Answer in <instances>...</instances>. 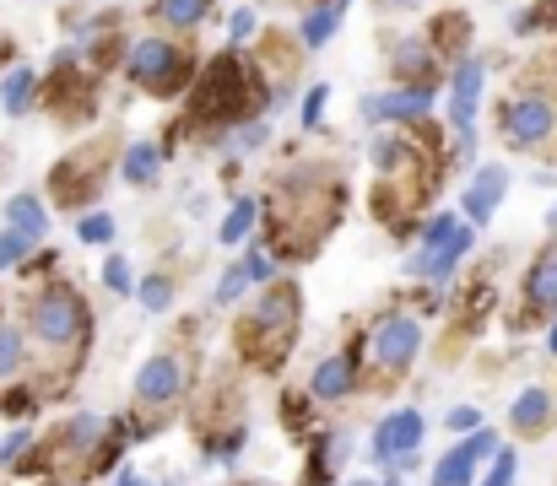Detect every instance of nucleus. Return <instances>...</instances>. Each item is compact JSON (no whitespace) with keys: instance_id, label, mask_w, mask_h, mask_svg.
<instances>
[{"instance_id":"nucleus-1","label":"nucleus","mask_w":557,"mask_h":486,"mask_svg":"<svg viewBox=\"0 0 557 486\" xmlns=\"http://www.w3.org/2000/svg\"><path fill=\"white\" fill-rule=\"evenodd\" d=\"M22 329L44 357H65V367H76V357L92 346L98 320H92L87 298L71 282L49 276V282H33V292L22 303Z\"/></svg>"},{"instance_id":"nucleus-2","label":"nucleus","mask_w":557,"mask_h":486,"mask_svg":"<svg viewBox=\"0 0 557 486\" xmlns=\"http://www.w3.org/2000/svg\"><path fill=\"white\" fill-rule=\"evenodd\" d=\"M298 320H304L298 282H271V287H260L255 309L238 324V351H244L255 367H282V357H287L293 340H298Z\"/></svg>"},{"instance_id":"nucleus-3","label":"nucleus","mask_w":557,"mask_h":486,"mask_svg":"<svg viewBox=\"0 0 557 486\" xmlns=\"http://www.w3.org/2000/svg\"><path fill=\"white\" fill-rule=\"evenodd\" d=\"M244 103H255V76L244 65V49H222L216 60L200 65V76L189 87V120H206V125L233 130L238 120H249Z\"/></svg>"},{"instance_id":"nucleus-4","label":"nucleus","mask_w":557,"mask_h":486,"mask_svg":"<svg viewBox=\"0 0 557 486\" xmlns=\"http://www.w3.org/2000/svg\"><path fill=\"white\" fill-rule=\"evenodd\" d=\"M109 438H114V416H103V411L60 416L49 427V438H38V449L49 460V482H92V465Z\"/></svg>"},{"instance_id":"nucleus-5","label":"nucleus","mask_w":557,"mask_h":486,"mask_svg":"<svg viewBox=\"0 0 557 486\" xmlns=\"http://www.w3.org/2000/svg\"><path fill=\"white\" fill-rule=\"evenodd\" d=\"M422 346H428V324H422L417 309H406V303L384 309V314L369 324V335H363L369 384H395V378H406V373L417 367Z\"/></svg>"},{"instance_id":"nucleus-6","label":"nucleus","mask_w":557,"mask_h":486,"mask_svg":"<svg viewBox=\"0 0 557 486\" xmlns=\"http://www.w3.org/2000/svg\"><path fill=\"white\" fill-rule=\"evenodd\" d=\"M125 76L141 92H152V98H180V92L195 87L200 65H195V54L185 49V38H174V33H141V38L125 43Z\"/></svg>"},{"instance_id":"nucleus-7","label":"nucleus","mask_w":557,"mask_h":486,"mask_svg":"<svg viewBox=\"0 0 557 486\" xmlns=\"http://www.w3.org/2000/svg\"><path fill=\"white\" fill-rule=\"evenodd\" d=\"M498 141L509 152H542L557 141V92L553 87H520L498 103Z\"/></svg>"},{"instance_id":"nucleus-8","label":"nucleus","mask_w":557,"mask_h":486,"mask_svg":"<svg viewBox=\"0 0 557 486\" xmlns=\"http://www.w3.org/2000/svg\"><path fill=\"white\" fill-rule=\"evenodd\" d=\"M438 109V87H417V82H389L384 92H369L358 103L363 125L373 130H411V125H428Z\"/></svg>"},{"instance_id":"nucleus-9","label":"nucleus","mask_w":557,"mask_h":486,"mask_svg":"<svg viewBox=\"0 0 557 486\" xmlns=\"http://www.w3.org/2000/svg\"><path fill=\"white\" fill-rule=\"evenodd\" d=\"M185 395H189V357L185 351H152V357L136 367V384H131L136 411L163 416V411H174Z\"/></svg>"},{"instance_id":"nucleus-10","label":"nucleus","mask_w":557,"mask_h":486,"mask_svg":"<svg viewBox=\"0 0 557 486\" xmlns=\"http://www.w3.org/2000/svg\"><path fill=\"white\" fill-rule=\"evenodd\" d=\"M369 389V367H363V346L352 340V346H342V351H325L314 367H309V378H304V395L314 400V406H347L352 395H363Z\"/></svg>"},{"instance_id":"nucleus-11","label":"nucleus","mask_w":557,"mask_h":486,"mask_svg":"<svg viewBox=\"0 0 557 486\" xmlns=\"http://www.w3.org/2000/svg\"><path fill=\"white\" fill-rule=\"evenodd\" d=\"M422 438H428V416H422L417 406H395V411H384V416L373 422L363 454H369L373 471H395V460H400V454H417Z\"/></svg>"},{"instance_id":"nucleus-12","label":"nucleus","mask_w":557,"mask_h":486,"mask_svg":"<svg viewBox=\"0 0 557 486\" xmlns=\"http://www.w3.org/2000/svg\"><path fill=\"white\" fill-rule=\"evenodd\" d=\"M557 314V244L547 249H536L531 254V265H525V276H520V309H515V329H531V324H542Z\"/></svg>"},{"instance_id":"nucleus-13","label":"nucleus","mask_w":557,"mask_h":486,"mask_svg":"<svg viewBox=\"0 0 557 486\" xmlns=\"http://www.w3.org/2000/svg\"><path fill=\"white\" fill-rule=\"evenodd\" d=\"M482 92H487V60H482V54L455 60V65H449V92H444V120H449L455 136H471V130H476Z\"/></svg>"},{"instance_id":"nucleus-14","label":"nucleus","mask_w":557,"mask_h":486,"mask_svg":"<svg viewBox=\"0 0 557 486\" xmlns=\"http://www.w3.org/2000/svg\"><path fill=\"white\" fill-rule=\"evenodd\" d=\"M509 184H515V173H509L504 162H476V167L466 173V189H460V216H466L471 227H493V216H498Z\"/></svg>"},{"instance_id":"nucleus-15","label":"nucleus","mask_w":557,"mask_h":486,"mask_svg":"<svg viewBox=\"0 0 557 486\" xmlns=\"http://www.w3.org/2000/svg\"><path fill=\"white\" fill-rule=\"evenodd\" d=\"M553 427H557V395L547 384H525V389L509 400V433L525 438V444H536V438H547Z\"/></svg>"},{"instance_id":"nucleus-16","label":"nucleus","mask_w":557,"mask_h":486,"mask_svg":"<svg viewBox=\"0 0 557 486\" xmlns=\"http://www.w3.org/2000/svg\"><path fill=\"white\" fill-rule=\"evenodd\" d=\"M369 162H373V173L389 184L395 178V189L400 184H411L417 173H422V152H417V141L406 136V130H379L369 141Z\"/></svg>"},{"instance_id":"nucleus-17","label":"nucleus","mask_w":557,"mask_h":486,"mask_svg":"<svg viewBox=\"0 0 557 486\" xmlns=\"http://www.w3.org/2000/svg\"><path fill=\"white\" fill-rule=\"evenodd\" d=\"M309 460H304V486H342V465H347V433L342 427H314L309 438Z\"/></svg>"},{"instance_id":"nucleus-18","label":"nucleus","mask_w":557,"mask_h":486,"mask_svg":"<svg viewBox=\"0 0 557 486\" xmlns=\"http://www.w3.org/2000/svg\"><path fill=\"white\" fill-rule=\"evenodd\" d=\"M438 49L428 43V33H411V38H395L389 49V82H417V87H438Z\"/></svg>"},{"instance_id":"nucleus-19","label":"nucleus","mask_w":557,"mask_h":486,"mask_svg":"<svg viewBox=\"0 0 557 486\" xmlns=\"http://www.w3.org/2000/svg\"><path fill=\"white\" fill-rule=\"evenodd\" d=\"M163 167H169V147L163 141H131L120 152V162H114L120 184H131V189H158Z\"/></svg>"},{"instance_id":"nucleus-20","label":"nucleus","mask_w":557,"mask_h":486,"mask_svg":"<svg viewBox=\"0 0 557 486\" xmlns=\"http://www.w3.org/2000/svg\"><path fill=\"white\" fill-rule=\"evenodd\" d=\"M216 11V0H152L147 5V22L158 33H174V38H189L195 27H206Z\"/></svg>"},{"instance_id":"nucleus-21","label":"nucleus","mask_w":557,"mask_h":486,"mask_svg":"<svg viewBox=\"0 0 557 486\" xmlns=\"http://www.w3.org/2000/svg\"><path fill=\"white\" fill-rule=\"evenodd\" d=\"M38 98H44V76L33 65H5L0 71V109H5V120H27L38 109Z\"/></svg>"},{"instance_id":"nucleus-22","label":"nucleus","mask_w":557,"mask_h":486,"mask_svg":"<svg viewBox=\"0 0 557 486\" xmlns=\"http://www.w3.org/2000/svg\"><path fill=\"white\" fill-rule=\"evenodd\" d=\"M0 227H16V233H27V238H49V200L44 195H33V189H16V195H5V211H0Z\"/></svg>"},{"instance_id":"nucleus-23","label":"nucleus","mask_w":557,"mask_h":486,"mask_svg":"<svg viewBox=\"0 0 557 486\" xmlns=\"http://www.w3.org/2000/svg\"><path fill=\"white\" fill-rule=\"evenodd\" d=\"M33 373V340L16 320H0V389L22 384Z\"/></svg>"},{"instance_id":"nucleus-24","label":"nucleus","mask_w":557,"mask_h":486,"mask_svg":"<svg viewBox=\"0 0 557 486\" xmlns=\"http://www.w3.org/2000/svg\"><path fill=\"white\" fill-rule=\"evenodd\" d=\"M255 227H260V200L255 195H233L227 211L216 216V244L222 249H244L255 238Z\"/></svg>"},{"instance_id":"nucleus-25","label":"nucleus","mask_w":557,"mask_h":486,"mask_svg":"<svg viewBox=\"0 0 557 486\" xmlns=\"http://www.w3.org/2000/svg\"><path fill=\"white\" fill-rule=\"evenodd\" d=\"M476 482H482V460L471 454L466 438H455V444L438 454V465L428 471V486H476Z\"/></svg>"},{"instance_id":"nucleus-26","label":"nucleus","mask_w":557,"mask_h":486,"mask_svg":"<svg viewBox=\"0 0 557 486\" xmlns=\"http://www.w3.org/2000/svg\"><path fill=\"white\" fill-rule=\"evenodd\" d=\"M428 43L438 49V60H466L471 49V16L466 11H444V16H433L428 22Z\"/></svg>"},{"instance_id":"nucleus-27","label":"nucleus","mask_w":557,"mask_h":486,"mask_svg":"<svg viewBox=\"0 0 557 486\" xmlns=\"http://www.w3.org/2000/svg\"><path fill=\"white\" fill-rule=\"evenodd\" d=\"M342 5H331V0H314L309 11H304V22H298V43L304 49H325L336 33H342Z\"/></svg>"},{"instance_id":"nucleus-28","label":"nucleus","mask_w":557,"mask_h":486,"mask_svg":"<svg viewBox=\"0 0 557 486\" xmlns=\"http://www.w3.org/2000/svg\"><path fill=\"white\" fill-rule=\"evenodd\" d=\"M44 406H49V389H44V384H33V378H22V384L0 389V416H5V422H16V427H22V422H33Z\"/></svg>"},{"instance_id":"nucleus-29","label":"nucleus","mask_w":557,"mask_h":486,"mask_svg":"<svg viewBox=\"0 0 557 486\" xmlns=\"http://www.w3.org/2000/svg\"><path fill=\"white\" fill-rule=\"evenodd\" d=\"M271 147V114H249L227 130V152L233 158H249V152H265Z\"/></svg>"},{"instance_id":"nucleus-30","label":"nucleus","mask_w":557,"mask_h":486,"mask_svg":"<svg viewBox=\"0 0 557 486\" xmlns=\"http://www.w3.org/2000/svg\"><path fill=\"white\" fill-rule=\"evenodd\" d=\"M238 260H244V271H249V282H255V287H271V282H282V254H276L265 238H249Z\"/></svg>"},{"instance_id":"nucleus-31","label":"nucleus","mask_w":557,"mask_h":486,"mask_svg":"<svg viewBox=\"0 0 557 486\" xmlns=\"http://www.w3.org/2000/svg\"><path fill=\"white\" fill-rule=\"evenodd\" d=\"M136 309L152 314V320L169 314V309H174V276H169V271H147V276L136 282Z\"/></svg>"},{"instance_id":"nucleus-32","label":"nucleus","mask_w":557,"mask_h":486,"mask_svg":"<svg viewBox=\"0 0 557 486\" xmlns=\"http://www.w3.org/2000/svg\"><path fill=\"white\" fill-rule=\"evenodd\" d=\"M76 238H82L87 249H114V238H120V222H114V211H103V205L82 211V216H76Z\"/></svg>"},{"instance_id":"nucleus-33","label":"nucleus","mask_w":557,"mask_h":486,"mask_svg":"<svg viewBox=\"0 0 557 486\" xmlns=\"http://www.w3.org/2000/svg\"><path fill=\"white\" fill-rule=\"evenodd\" d=\"M98 282H103V292L109 298H136V265L120 254V249H109V260H103V271H98Z\"/></svg>"},{"instance_id":"nucleus-34","label":"nucleus","mask_w":557,"mask_h":486,"mask_svg":"<svg viewBox=\"0 0 557 486\" xmlns=\"http://www.w3.org/2000/svg\"><path fill=\"white\" fill-rule=\"evenodd\" d=\"M38 249H44L38 238H27V233H16V227H0V276H16Z\"/></svg>"},{"instance_id":"nucleus-35","label":"nucleus","mask_w":557,"mask_h":486,"mask_svg":"<svg viewBox=\"0 0 557 486\" xmlns=\"http://www.w3.org/2000/svg\"><path fill=\"white\" fill-rule=\"evenodd\" d=\"M249 287H255V282H249L244 260H233V265H222V276H216V287H211V303H216V309H233V303H244Z\"/></svg>"},{"instance_id":"nucleus-36","label":"nucleus","mask_w":557,"mask_h":486,"mask_svg":"<svg viewBox=\"0 0 557 486\" xmlns=\"http://www.w3.org/2000/svg\"><path fill=\"white\" fill-rule=\"evenodd\" d=\"M509 27H515L520 38H536V33H547V27H557V0H531V5H520Z\"/></svg>"},{"instance_id":"nucleus-37","label":"nucleus","mask_w":557,"mask_h":486,"mask_svg":"<svg viewBox=\"0 0 557 486\" xmlns=\"http://www.w3.org/2000/svg\"><path fill=\"white\" fill-rule=\"evenodd\" d=\"M325 103H331V82H309V92L298 98V125L320 130L325 125Z\"/></svg>"},{"instance_id":"nucleus-38","label":"nucleus","mask_w":557,"mask_h":486,"mask_svg":"<svg viewBox=\"0 0 557 486\" xmlns=\"http://www.w3.org/2000/svg\"><path fill=\"white\" fill-rule=\"evenodd\" d=\"M38 444V433H33V422H22V427H11L5 438H0V471H16L22 460H27V449Z\"/></svg>"},{"instance_id":"nucleus-39","label":"nucleus","mask_w":557,"mask_h":486,"mask_svg":"<svg viewBox=\"0 0 557 486\" xmlns=\"http://www.w3.org/2000/svg\"><path fill=\"white\" fill-rule=\"evenodd\" d=\"M244 444H249V427H244V422H233L227 433H216V438H211V449H206V454H211L216 465H233V460L244 454Z\"/></svg>"},{"instance_id":"nucleus-40","label":"nucleus","mask_w":557,"mask_h":486,"mask_svg":"<svg viewBox=\"0 0 557 486\" xmlns=\"http://www.w3.org/2000/svg\"><path fill=\"white\" fill-rule=\"evenodd\" d=\"M515 482H520V449H509V444H504V449H498V460L482 471V482L476 486H515Z\"/></svg>"},{"instance_id":"nucleus-41","label":"nucleus","mask_w":557,"mask_h":486,"mask_svg":"<svg viewBox=\"0 0 557 486\" xmlns=\"http://www.w3.org/2000/svg\"><path fill=\"white\" fill-rule=\"evenodd\" d=\"M255 33H260V11H255V5H238V11H227V49H244Z\"/></svg>"},{"instance_id":"nucleus-42","label":"nucleus","mask_w":557,"mask_h":486,"mask_svg":"<svg viewBox=\"0 0 557 486\" xmlns=\"http://www.w3.org/2000/svg\"><path fill=\"white\" fill-rule=\"evenodd\" d=\"M476 427H487V416H482V406H449V411H444V433H455V438H466V433H476Z\"/></svg>"},{"instance_id":"nucleus-43","label":"nucleus","mask_w":557,"mask_h":486,"mask_svg":"<svg viewBox=\"0 0 557 486\" xmlns=\"http://www.w3.org/2000/svg\"><path fill=\"white\" fill-rule=\"evenodd\" d=\"M114 486H158V482H152V476H141L136 465H120V471H114Z\"/></svg>"},{"instance_id":"nucleus-44","label":"nucleus","mask_w":557,"mask_h":486,"mask_svg":"<svg viewBox=\"0 0 557 486\" xmlns=\"http://www.w3.org/2000/svg\"><path fill=\"white\" fill-rule=\"evenodd\" d=\"M542 346H547V357H553V362H557V314H553V320H547V329H542Z\"/></svg>"},{"instance_id":"nucleus-45","label":"nucleus","mask_w":557,"mask_h":486,"mask_svg":"<svg viewBox=\"0 0 557 486\" xmlns=\"http://www.w3.org/2000/svg\"><path fill=\"white\" fill-rule=\"evenodd\" d=\"M411 5H422V0H379V11H411Z\"/></svg>"},{"instance_id":"nucleus-46","label":"nucleus","mask_w":557,"mask_h":486,"mask_svg":"<svg viewBox=\"0 0 557 486\" xmlns=\"http://www.w3.org/2000/svg\"><path fill=\"white\" fill-rule=\"evenodd\" d=\"M547 238L557 244V200H553V211H547Z\"/></svg>"},{"instance_id":"nucleus-47","label":"nucleus","mask_w":557,"mask_h":486,"mask_svg":"<svg viewBox=\"0 0 557 486\" xmlns=\"http://www.w3.org/2000/svg\"><path fill=\"white\" fill-rule=\"evenodd\" d=\"M342 486H379V482H373V476H347Z\"/></svg>"},{"instance_id":"nucleus-48","label":"nucleus","mask_w":557,"mask_h":486,"mask_svg":"<svg viewBox=\"0 0 557 486\" xmlns=\"http://www.w3.org/2000/svg\"><path fill=\"white\" fill-rule=\"evenodd\" d=\"M158 486H185V482H180V476H174V482H158Z\"/></svg>"},{"instance_id":"nucleus-49","label":"nucleus","mask_w":557,"mask_h":486,"mask_svg":"<svg viewBox=\"0 0 557 486\" xmlns=\"http://www.w3.org/2000/svg\"><path fill=\"white\" fill-rule=\"evenodd\" d=\"M309 5H314V0H309Z\"/></svg>"}]
</instances>
